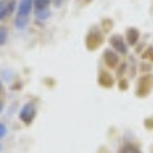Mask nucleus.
<instances>
[{
  "instance_id": "12",
  "label": "nucleus",
  "mask_w": 153,
  "mask_h": 153,
  "mask_svg": "<svg viewBox=\"0 0 153 153\" xmlns=\"http://www.w3.org/2000/svg\"><path fill=\"white\" fill-rule=\"evenodd\" d=\"M3 92V86H2V83H0V94Z\"/></svg>"
},
{
  "instance_id": "6",
  "label": "nucleus",
  "mask_w": 153,
  "mask_h": 153,
  "mask_svg": "<svg viewBox=\"0 0 153 153\" xmlns=\"http://www.w3.org/2000/svg\"><path fill=\"white\" fill-rule=\"evenodd\" d=\"M49 5H51V0H34V8H35V11L48 9Z\"/></svg>"
},
{
  "instance_id": "13",
  "label": "nucleus",
  "mask_w": 153,
  "mask_h": 153,
  "mask_svg": "<svg viewBox=\"0 0 153 153\" xmlns=\"http://www.w3.org/2000/svg\"><path fill=\"white\" fill-rule=\"evenodd\" d=\"M2 107H3V106H2V103H0V112H2Z\"/></svg>"
},
{
  "instance_id": "7",
  "label": "nucleus",
  "mask_w": 153,
  "mask_h": 153,
  "mask_svg": "<svg viewBox=\"0 0 153 153\" xmlns=\"http://www.w3.org/2000/svg\"><path fill=\"white\" fill-rule=\"evenodd\" d=\"M28 23H29V19H26V17H16V20H14V25L17 29H25L28 26Z\"/></svg>"
},
{
  "instance_id": "5",
  "label": "nucleus",
  "mask_w": 153,
  "mask_h": 153,
  "mask_svg": "<svg viewBox=\"0 0 153 153\" xmlns=\"http://www.w3.org/2000/svg\"><path fill=\"white\" fill-rule=\"evenodd\" d=\"M126 35H127V42H129V45H136L138 38H139V32H138V29H135V28H129V29H127V32H126Z\"/></svg>"
},
{
  "instance_id": "2",
  "label": "nucleus",
  "mask_w": 153,
  "mask_h": 153,
  "mask_svg": "<svg viewBox=\"0 0 153 153\" xmlns=\"http://www.w3.org/2000/svg\"><path fill=\"white\" fill-rule=\"evenodd\" d=\"M34 9V0H20L17 6V14L16 17H26L29 19V14Z\"/></svg>"
},
{
  "instance_id": "14",
  "label": "nucleus",
  "mask_w": 153,
  "mask_h": 153,
  "mask_svg": "<svg viewBox=\"0 0 153 153\" xmlns=\"http://www.w3.org/2000/svg\"><path fill=\"white\" fill-rule=\"evenodd\" d=\"M0 150H2V147H0Z\"/></svg>"
},
{
  "instance_id": "8",
  "label": "nucleus",
  "mask_w": 153,
  "mask_h": 153,
  "mask_svg": "<svg viewBox=\"0 0 153 153\" xmlns=\"http://www.w3.org/2000/svg\"><path fill=\"white\" fill-rule=\"evenodd\" d=\"M49 17H51V11H49V9H43V11H35V19H37V20L43 22V20H48Z\"/></svg>"
},
{
  "instance_id": "1",
  "label": "nucleus",
  "mask_w": 153,
  "mask_h": 153,
  "mask_svg": "<svg viewBox=\"0 0 153 153\" xmlns=\"http://www.w3.org/2000/svg\"><path fill=\"white\" fill-rule=\"evenodd\" d=\"M35 115H37V107L32 103H26V104L22 107L19 117H20V120L25 124H31L34 121V118H35Z\"/></svg>"
},
{
  "instance_id": "3",
  "label": "nucleus",
  "mask_w": 153,
  "mask_h": 153,
  "mask_svg": "<svg viewBox=\"0 0 153 153\" xmlns=\"http://www.w3.org/2000/svg\"><path fill=\"white\" fill-rule=\"evenodd\" d=\"M110 45H112L113 51H117V52H120V54H127V51H129L127 49V45H126V40L118 34L110 37Z\"/></svg>"
},
{
  "instance_id": "10",
  "label": "nucleus",
  "mask_w": 153,
  "mask_h": 153,
  "mask_svg": "<svg viewBox=\"0 0 153 153\" xmlns=\"http://www.w3.org/2000/svg\"><path fill=\"white\" fill-rule=\"evenodd\" d=\"M120 153H143V152L139 150L138 147H135V146H124L120 150Z\"/></svg>"
},
{
  "instance_id": "9",
  "label": "nucleus",
  "mask_w": 153,
  "mask_h": 153,
  "mask_svg": "<svg viewBox=\"0 0 153 153\" xmlns=\"http://www.w3.org/2000/svg\"><path fill=\"white\" fill-rule=\"evenodd\" d=\"M8 42V28L0 26V46H3Z\"/></svg>"
},
{
  "instance_id": "4",
  "label": "nucleus",
  "mask_w": 153,
  "mask_h": 153,
  "mask_svg": "<svg viewBox=\"0 0 153 153\" xmlns=\"http://www.w3.org/2000/svg\"><path fill=\"white\" fill-rule=\"evenodd\" d=\"M103 58H104L106 65H107L109 68H117V66L120 65V58H118L117 52H115V51H112V49H107V51H104Z\"/></svg>"
},
{
  "instance_id": "11",
  "label": "nucleus",
  "mask_w": 153,
  "mask_h": 153,
  "mask_svg": "<svg viewBox=\"0 0 153 153\" xmlns=\"http://www.w3.org/2000/svg\"><path fill=\"white\" fill-rule=\"evenodd\" d=\"M6 133H8L6 126H5L3 123H0V139H2V138H5V136H6Z\"/></svg>"
}]
</instances>
